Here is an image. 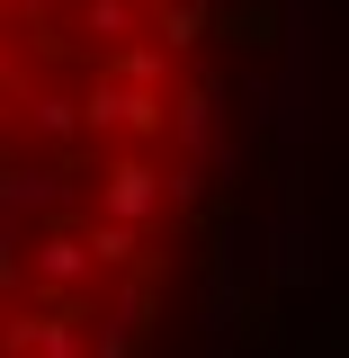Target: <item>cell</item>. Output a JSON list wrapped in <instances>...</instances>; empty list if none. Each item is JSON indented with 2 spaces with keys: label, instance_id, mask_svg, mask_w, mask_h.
<instances>
[{
  "label": "cell",
  "instance_id": "1",
  "mask_svg": "<svg viewBox=\"0 0 349 358\" xmlns=\"http://www.w3.org/2000/svg\"><path fill=\"white\" fill-rule=\"evenodd\" d=\"M206 134V0H0V358H143Z\"/></svg>",
  "mask_w": 349,
  "mask_h": 358
}]
</instances>
